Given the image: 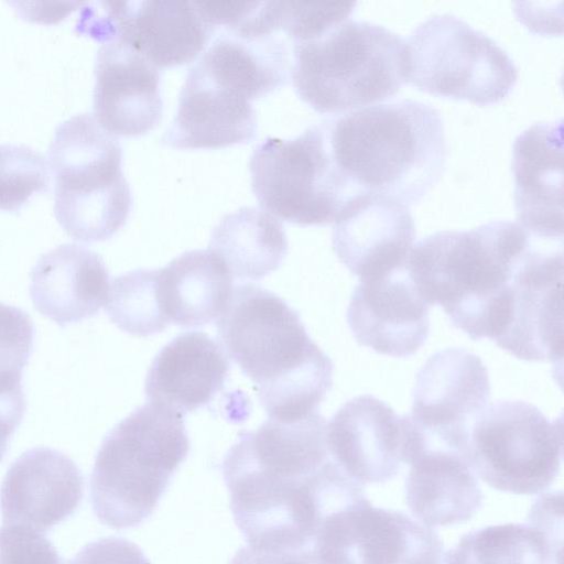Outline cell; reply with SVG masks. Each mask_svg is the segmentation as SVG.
I'll list each match as a JSON object with an SVG mask.
<instances>
[{
    "label": "cell",
    "instance_id": "18",
    "mask_svg": "<svg viewBox=\"0 0 564 564\" xmlns=\"http://www.w3.org/2000/svg\"><path fill=\"white\" fill-rule=\"evenodd\" d=\"M160 74L120 39L101 43L95 64L94 118L113 137H141L161 121Z\"/></svg>",
    "mask_w": 564,
    "mask_h": 564
},
{
    "label": "cell",
    "instance_id": "25",
    "mask_svg": "<svg viewBox=\"0 0 564 564\" xmlns=\"http://www.w3.org/2000/svg\"><path fill=\"white\" fill-rule=\"evenodd\" d=\"M156 286L169 323L200 327L224 311L232 291V275L212 250H192L158 269Z\"/></svg>",
    "mask_w": 564,
    "mask_h": 564
},
{
    "label": "cell",
    "instance_id": "2",
    "mask_svg": "<svg viewBox=\"0 0 564 564\" xmlns=\"http://www.w3.org/2000/svg\"><path fill=\"white\" fill-rule=\"evenodd\" d=\"M216 327L224 350L254 383L269 419L291 423L318 412L334 365L285 301L259 285L238 284Z\"/></svg>",
    "mask_w": 564,
    "mask_h": 564
},
{
    "label": "cell",
    "instance_id": "7",
    "mask_svg": "<svg viewBox=\"0 0 564 564\" xmlns=\"http://www.w3.org/2000/svg\"><path fill=\"white\" fill-rule=\"evenodd\" d=\"M54 215L75 240L98 242L126 224L132 195L122 172V148L90 113L75 115L55 130L47 152Z\"/></svg>",
    "mask_w": 564,
    "mask_h": 564
},
{
    "label": "cell",
    "instance_id": "4",
    "mask_svg": "<svg viewBox=\"0 0 564 564\" xmlns=\"http://www.w3.org/2000/svg\"><path fill=\"white\" fill-rule=\"evenodd\" d=\"M323 122L335 166L352 196L371 193L409 206L444 172L443 120L425 102H381Z\"/></svg>",
    "mask_w": 564,
    "mask_h": 564
},
{
    "label": "cell",
    "instance_id": "3",
    "mask_svg": "<svg viewBox=\"0 0 564 564\" xmlns=\"http://www.w3.org/2000/svg\"><path fill=\"white\" fill-rule=\"evenodd\" d=\"M532 241L508 220L443 230L413 246L406 272L421 299L440 305L470 339L496 341L507 323L514 272Z\"/></svg>",
    "mask_w": 564,
    "mask_h": 564
},
{
    "label": "cell",
    "instance_id": "27",
    "mask_svg": "<svg viewBox=\"0 0 564 564\" xmlns=\"http://www.w3.org/2000/svg\"><path fill=\"white\" fill-rule=\"evenodd\" d=\"M557 554L538 525L506 523L474 530L445 555V564H552Z\"/></svg>",
    "mask_w": 564,
    "mask_h": 564
},
{
    "label": "cell",
    "instance_id": "31",
    "mask_svg": "<svg viewBox=\"0 0 564 564\" xmlns=\"http://www.w3.org/2000/svg\"><path fill=\"white\" fill-rule=\"evenodd\" d=\"M357 2L280 1L279 30L292 43L316 37L349 19Z\"/></svg>",
    "mask_w": 564,
    "mask_h": 564
},
{
    "label": "cell",
    "instance_id": "6",
    "mask_svg": "<svg viewBox=\"0 0 564 564\" xmlns=\"http://www.w3.org/2000/svg\"><path fill=\"white\" fill-rule=\"evenodd\" d=\"M290 78L301 100L321 113L381 104L405 83V42L382 25L349 18L293 43Z\"/></svg>",
    "mask_w": 564,
    "mask_h": 564
},
{
    "label": "cell",
    "instance_id": "20",
    "mask_svg": "<svg viewBox=\"0 0 564 564\" xmlns=\"http://www.w3.org/2000/svg\"><path fill=\"white\" fill-rule=\"evenodd\" d=\"M257 130L252 101L194 64L161 142L181 150L220 149L249 143Z\"/></svg>",
    "mask_w": 564,
    "mask_h": 564
},
{
    "label": "cell",
    "instance_id": "1",
    "mask_svg": "<svg viewBox=\"0 0 564 564\" xmlns=\"http://www.w3.org/2000/svg\"><path fill=\"white\" fill-rule=\"evenodd\" d=\"M326 425L319 413L291 423L268 419L228 449L223 477L248 545H314L328 517L367 499L330 457Z\"/></svg>",
    "mask_w": 564,
    "mask_h": 564
},
{
    "label": "cell",
    "instance_id": "29",
    "mask_svg": "<svg viewBox=\"0 0 564 564\" xmlns=\"http://www.w3.org/2000/svg\"><path fill=\"white\" fill-rule=\"evenodd\" d=\"M50 170L45 158L26 145L0 144V209L18 212L36 193L45 192Z\"/></svg>",
    "mask_w": 564,
    "mask_h": 564
},
{
    "label": "cell",
    "instance_id": "19",
    "mask_svg": "<svg viewBox=\"0 0 564 564\" xmlns=\"http://www.w3.org/2000/svg\"><path fill=\"white\" fill-rule=\"evenodd\" d=\"M84 476L66 454L34 447L9 467L0 488L3 524H21L48 531L78 508Z\"/></svg>",
    "mask_w": 564,
    "mask_h": 564
},
{
    "label": "cell",
    "instance_id": "8",
    "mask_svg": "<svg viewBox=\"0 0 564 564\" xmlns=\"http://www.w3.org/2000/svg\"><path fill=\"white\" fill-rule=\"evenodd\" d=\"M405 42V83L430 95L479 106L502 101L518 70L491 37L452 14H435Z\"/></svg>",
    "mask_w": 564,
    "mask_h": 564
},
{
    "label": "cell",
    "instance_id": "15",
    "mask_svg": "<svg viewBox=\"0 0 564 564\" xmlns=\"http://www.w3.org/2000/svg\"><path fill=\"white\" fill-rule=\"evenodd\" d=\"M414 239L409 206L371 193L351 197L332 231L335 254L359 280L404 270Z\"/></svg>",
    "mask_w": 564,
    "mask_h": 564
},
{
    "label": "cell",
    "instance_id": "9",
    "mask_svg": "<svg viewBox=\"0 0 564 564\" xmlns=\"http://www.w3.org/2000/svg\"><path fill=\"white\" fill-rule=\"evenodd\" d=\"M249 171L261 208L291 224H332L352 197L333 161L324 122L294 139L265 138L254 148Z\"/></svg>",
    "mask_w": 564,
    "mask_h": 564
},
{
    "label": "cell",
    "instance_id": "13",
    "mask_svg": "<svg viewBox=\"0 0 564 564\" xmlns=\"http://www.w3.org/2000/svg\"><path fill=\"white\" fill-rule=\"evenodd\" d=\"M538 240L513 275L508 319L496 345L518 359L562 362L563 245L538 247Z\"/></svg>",
    "mask_w": 564,
    "mask_h": 564
},
{
    "label": "cell",
    "instance_id": "14",
    "mask_svg": "<svg viewBox=\"0 0 564 564\" xmlns=\"http://www.w3.org/2000/svg\"><path fill=\"white\" fill-rule=\"evenodd\" d=\"M96 26L101 43L120 39L158 69L193 62L215 35L196 1L98 2Z\"/></svg>",
    "mask_w": 564,
    "mask_h": 564
},
{
    "label": "cell",
    "instance_id": "5",
    "mask_svg": "<svg viewBox=\"0 0 564 564\" xmlns=\"http://www.w3.org/2000/svg\"><path fill=\"white\" fill-rule=\"evenodd\" d=\"M189 452L183 416L150 402L105 436L89 481L98 520L122 530L140 525L158 507Z\"/></svg>",
    "mask_w": 564,
    "mask_h": 564
},
{
    "label": "cell",
    "instance_id": "21",
    "mask_svg": "<svg viewBox=\"0 0 564 564\" xmlns=\"http://www.w3.org/2000/svg\"><path fill=\"white\" fill-rule=\"evenodd\" d=\"M562 132V120L534 123L512 148L518 224L545 241H563Z\"/></svg>",
    "mask_w": 564,
    "mask_h": 564
},
{
    "label": "cell",
    "instance_id": "10",
    "mask_svg": "<svg viewBox=\"0 0 564 564\" xmlns=\"http://www.w3.org/2000/svg\"><path fill=\"white\" fill-rule=\"evenodd\" d=\"M563 458V420H550L534 404L498 400L469 433L468 459L490 487L516 495L546 490Z\"/></svg>",
    "mask_w": 564,
    "mask_h": 564
},
{
    "label": "cell",
    "instance_id": "34",
    "mask_svg": "<svg viewBox=\"0 0 564 564\" xmlns=\"http://www.w3.org/2000/svg\"><path fill=\"white\" fill-rule=\"evenodd\" d=\"M228 564H335L315 545L300 549H264L247 545Z\"/></svg>",
    "mask_w": 564,
    "mask_h": 564
},
{
    "label": "cell",
    "instance_id": "26",
    "mask_svg": "<svg viewBox=\"0 0 564 564\" xmlns=\"http://www.w3.org/2000/svg\"><path fill=\"white\" fill-rule=\"evenodd\" d=\"M208 249L225 262L232 276L260 280L280 267L288 239L278 218L262 208L243 206L220 219Z\"/></svg>",
    "mask_w": 564,
    "mask_h": 564
},
{
    "label": "cell",
    "instance_id": "23",
    "mask_svg": "<svg viewBox=\"0 0 564 564\" xmlns=\"http://www.w3.org/2000/svg\"><path fill=\"white\" fill-rule=\"evenodd\" d=\"M110 286L102 258L77 243L42 254L30 272L34 308L64 327L96 315Z\"/></svg>",
    "mask_w": 564,
    "mask_h": 564
},
{
    "label": "cell",
    "instance_id": "17",
    "mask_svg": "<svg viewBox=\"0 0 564 564\" xmlns=\"http://www.w3.org/2000/svg\"><path fill=\"white\" fill-rule=\"evenodd\" d=\"M429 308L405 268L360 280L346 318L359 345L381 355L404 358L414 355L427 339Z\"/></svg>",
    "mask_w": 564,
    "mask_h": 564
},
{
    "label": "cell",
    "instance_id": "35",
    "mask_svg": "<svg viewBox=\"0 0 564 564\" xmlns=\"http://www.w3.org/2000/svg\"><path fill=\"white\" fill-rule=\"evenodd\" d=\"M25 409L23 389L0 394V462L8 451L10 438L22 422Z\"/></svg>",
    "mask_w": 564,
    "mask_h": 564
},
{
    "label": "cell",
    "instance_id": "28",
    "mask_svg": "<svg viewBox=\"0 0 564 564\" xmlns=\"http://www.w3.org/2000/svg\"><path fill=\"white\" fill-rule=\"evenodd\" d=\"M158 270L139 269L110 281L105 310L121 330L139 337L166 328L158 295Z\"/></svg>",
    "mask_w": 564,
    "mask_h": 564
},
{
    "label": "cell",
    "instance_id": "12",
    "mask_svg": "<svg viewBox=\"0 0 564 564\" xmlns=\"http://www.w3.org/2000/svg\"><path fill=\"white\" fill-rule=\"evenodd\" d=\"M314 545L335 564H442L444 557L432 528L369 500L328 517Z\"/></svg>",
    "mask_w": 564,
    "mask_h": 564
},
{
    "label": "cell",
    "instance_id": "11",
    "mask_svg": "<svg viewBox=\"0 0 564 564\" xmlns=\"http://www.w3.org/2000/svg\"><path fill=\"white\" fill-rule=\"evenodd\" d=\"M489 399V375L481 359L464 348H445L417 372L409 415L425 447L454 449L468 457L470 430Z\"/></svg>",
    "mask_w": 564,
    "mask_h": 564
},
{
    "label": "cell",
    "instance_id": "33",
    "mask_svg": "<svg viewBox=\"0 0 564 564\" xmlns=\"http://www.w3.org/2000/svg\"><path fill=\"white\" fill-rule=\"evenodd\" d=\"M68 564H152L143 551L123 538L107 536L86 544Z\"/></svg>",
    "mask_w": 564,
    "mask_h": 564
},
{
    "label": "cell",
    "instance_id": "30",
    "mask_svg": "<svg viewBox=\"0 0 564 564\" xmlns=\"http://www.w3.org/2000/svg\"><path fill=\"white\" fill-rule=\"evenodd\" d=\"M34 326L23 310L0 302V394L22 389L33 349Z\"/></svg>",
    "mask_w": 564,
    "mask_h": 564
},
{
    "label": "cell",
    "instance_id": "32",
    "mask_svg": "<svg viewBox=\"0 0 564 564\" xmlns=\"http://www.w3.org/2000/svg\"><path fill=\"white\" fill-rule=\"evenodd\" d=\"M0 564L65 562L43 532L21 524H3L0 528Z\"/></svg>",
    "mask_w": 564,
    "mask_h": 564
},
{
    "label": "cell",
    "instance_id": "24",
    "mask_svg": "<svg viewBox=\"0 0 564 564\" xmlns=\"http://www.w3.org/2000/svg\"><path fill=\"white\" fill-rule=\"evenodd\" d=\"M405 499L413 516L429 528L466 522L484 500L468 457L442 447H422L409 464Z\"/></svg>",
    "mask_w": 564,
    "mask_h": 564
},
{
    "label": "cell",
    "instance_id": "16",
    "mask_svg": "<svg viewBox=\"0 0 564 564\" xmlns=\"http://www.w3.org/2000/svg\"><path fill=\"white\" fill-rule=\"evenodd\" d=\"M408 415L364 394L345 402L326 425L330 457L361 485L386 482L405 460Z\"/></svg>",
    "mask_w": 564,
    "mask_h": 564
},
{
    "label": "cell",
    "instance_id": "22",
    "mask_svg": "<svg viewBox=\"0 0 564 564\" xmlns=\"http://www.w3.org/2000/svg\"><path fill=\"white\" fill-rule=\"evenodd\" d=\"M230 361L224 348L203 332H186L169 341L148 370V402L181 416L208 405L224 389Z\"/></svg>",
    "mask_w": 564,
    "mask_h": 564
}]
</instances>
